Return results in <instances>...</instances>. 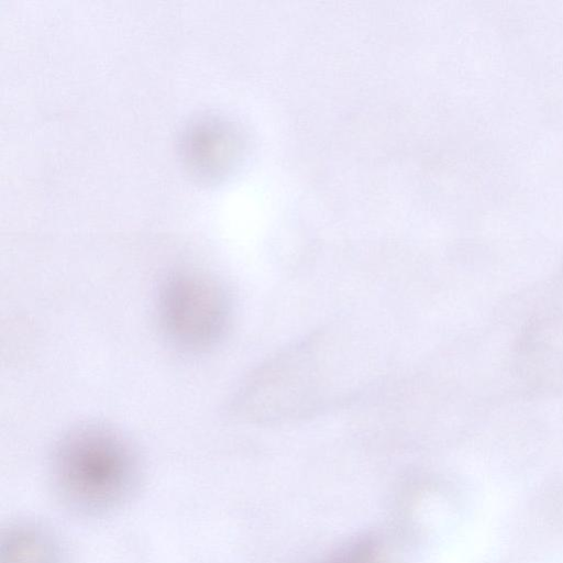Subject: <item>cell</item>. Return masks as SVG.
Here are the masks:
<instances>
[{
	"label": "cell",
	"instance_id": "1",
	"mask_svg": "<svg viewBox=\"0 0 563 563\" xmlns=\"http://www.w3.org/2000/svg\"><path fill=\"white\" fill-rule=\"evenodd\" d=\"M53 482L68 508L98 516L130 499L139 484V466L131 446L114 430L80 427L58 444Z\"/></svg>",
	"mask_w": 563,
	"mask_h": 563
},
{
	"label": "cell",
	"instance_id": "2",
	"mask_svg": "<svg viewBox=\"0 0 563 563\" xmlns=\"http://www.w3.org/2000/svg\"><path fill=\"white\" fill-rule=\"evenodd\" d=\"M312 346H296L262 366L242 388L236 409L258 420L288 418L314 401L319 379Z\"/></svg>",
	"mask_w": 563,
	"mask_h": 563
},
{
	"label": "cell",
	"instance_id": "3",
	"mask_svg": "<svg viewBox=\"0 0 563 563\" xmlns=\"http://www.w3.org/2000/svg\"><path fill=\"white\" fill-rule=\"evenodd\" d=\"M161 318L177 343L188 347L208 345L223 329L225 297L211 278L181 273L169 279L163 290Z\"/></svg>",
	"mask_w": 563,
	"mask_h": 563
},
{
	"label": "cell",
	"instance_id": "4",
	"mask_svg": "<svg viewBox=\"0 0 563 563\" xmlns=\"http://www.w3.org/2000/svg\"><path fill=\"white\" fill-rule=\"evenodd\" d=\"M0 563H62V553L47 530L32 523H18L1 537Z\"/></svg>",
	"mask_w": 563,
	"mask_h": 563
},
{
	"label": "cell",
	"instance_id": "5",
	"mask_svg": "<svg viewBox=\"0 0 563 563\" xmlns=\"http://www.w3.org/2000/svg\"><path fill=\"white\" fill-rule=\"evenodd\" d=\"M321 563H390L384 549L374 540L354 542Z\"/></svg>",
	"mask_w": 563,
	"mask_h": 563
}]
</instances>
